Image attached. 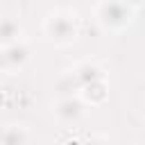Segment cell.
Masks as SVG:
<instances>
[{
  "instance_id": "cell-1",
  "label": "cell",
  "mask_w": 145,
  "mask_h": 145,
  "mask_svg": "<svg viewBox=\"0 0 145 145\" xmlns=\"http://www.w3.org/2000/svg\"><path fill=\"white\" fill-rule=\"evenodd\" d=\"M140 5L131 2H120V0H104L95 5V18L102 29L106 32H122L125 27L131 25L134 14L138 11Z\"/></svg>"
},
{
  "instance_id": "cell-5",
  "label": "cell",
  "mask_w": 145,
  "mask_h": 145,
  "mask_svg": "<svg viewBox=\"0 0 145 145\" xmlns=\"http://www.w3.org/2000/svg\"><path fill=\"white\" fill-rule=\"evenodd\" d=\"M72 77H75V82L79 84V91H82L84 86H88V84L104 82V72H102V68H100L97 63H93V61H84V63H79V66L72 70Z\"/></svg>"
},
{
  "instance_id": "cell-10",
  "label": "cell",
  "mask_w": 145,
  "mask_h": 145,
  "mask_svg": "<svg viewBox=\"0 0 145 145\" xmlns=\"http://www.w3.org/2000/svg\"><path fill=\"white\" fill-rule=\"evenodd\" d=\"M86 145H109V140H106L104 136H91V138L86 140Z\"/></svg>"
},
{
  "instance_id": "cell-9",
  "label": "cell",
  "mask_w": 145,
  "mask_h": 145,
  "mask_svg": "<svg viewBox=\"0 0 145 145\" xmlns=\"http://www.w3.org/2000/svg\"><path fill=\"white\" fill-rule=\"evenodd\" d=\"M77 91H79V84L75 82L72 72L63 75V77L57 82V93H59L61 97H75V93H77Z\"/></svg>"
},
{
  "instance_id": "cell-8",
  "label": "cell",
  "mask_w": 145,
  "mask_h": 145,
  "mask_svg": "<svg viewBox=\"0 0 145 145\" xmlns=\"http://www.w3.org/2000/svg\"><path fill=\"white\" fill-rule=\"evenodd\" d=\"M82 95H84L91 104H102V102L106 100L109 91H106V84H104V82H95V84L84 86V88H82Z\"/></svg>"
},
{
  "instance_id": "cell-3",
  "label": "cell",
  "mask_w": 145,
  "mask_h": 145,
  "mask_svg": "<svg viewBox=\"0 0 145 145\" xmlns=\"http://www.w3.org/2000/svg\"><path fill=\"white\" fill-rule=\"evenodd\" d=\"M54 116L63 125H75L84 116V102L77 95L75 97H59L54 102Z\"/></svg>"
},
{
  "instance_id": "cell-6",
  "label": "cell",
  "mask_w": 145,
  "mask_h": 145,
  "mask_svg": "<svg viewBox=\"0 0 145 145\" xmlns=\"http://www.w3.org/2000/svg\"><path fill=\"white\" fill-rule=\"evenodd\" d=\"M29 131L23 125H5L0 129V145H27Z\"/></svg>"
},
{
  "instance_id": "cell-4",
  "label": "cell",
  "mask_w": 145,
  "mask_h": 145,
  "mask_svg": "<svg viewBox=\"0 0 145 145\" xmlns=\"http://www.w3.org/2000/svg\"><path fill=\"white\" fill-rule=\"evenodd\" d=\"M27 59H29V48L25 43H20V41L14 43V45L2 48V52H0V66L2 68H9V70L23 68L27 63Z\"/></svg>"
},
{
  "instance_id": "cell-2",
  "label": "cell",
  "mask_w": 145,
  "mask_h": 145,
  "mask_svg": "<svg viewBox=\"0 0 145 145\" xmlns=\"http://www.w3.org/2000/svg\"><path fill=\"white\" fill-rule=\"evenodd\" d=\"M79 34V27H77V20L70 16V14H63V11H57V14H50L45 18V36L57 43V45H68L77 39Z\"/></svg>"
},
{
  "instance_id": "cell-7",
  "label": "cell",
  "mask_w": 145,
  "mask_h": 145,
  "mask_svg": "<svg viewBox=\"0 0 145 145\" xmlns=\"http://www.w3.org/2000/svg\"><path fill=\"white\" fill-rule=\"evenodd\" d=\"M18 36H20V25L11 16H0V45L2 48L14 45L18 43Z\"/></svg>"
}]
</instances>
